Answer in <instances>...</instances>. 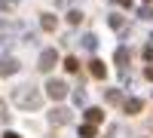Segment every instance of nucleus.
Returning <instances> with one entry per match:
<instances>
[{"mask_svg": "<svg viewBox=\"0 0 153 138\" xmlns=\"http://www.w3.org/2000/svg\"><path fill=\"white\" fill-rule=\"evenodd\" d=\"M46 95H49V98H55V101H61V98L68 95L65 80H49V83H46Z\"/></svg>", "mask_w": 153, "mask_h": 138, "instance_id": "nucleus-3", "label": "nucleus"}, {"mask_svg": "<svg viewBox=\"0 0 153 138\" xmlns=\"http://www.w3.org/2000/svg\"><path fill=\"white\" fill-rule=\"evenodd\" d=\"M19 31H22V25H19V22H9V19L0 16V34H19Z\"/></svg>", "mask_w": 153, "mask_h": 138, "instance_id": "nucleus-10", "label": "nucleus"}, {"mask_svg": "<svg viewBox=\"0 0 153 138\" xmlns=\"http://www.w3.org/2000/svg\"><path fill=\"white\" fill-rule=\"evenodd\" d=\"M40 28L43 31H55L58 28V19L52 16V12H43V16H40Z\"/></svg>", "mask_w": 153, "mask_h": 138, "instance_id": "nucleus-11", "label": "nucleus"}, {"mask_svg": "<svg viewBox=\"0 0 153 138\" xmlns=\"http://www.w3.org/2000/svg\"><path fill=\"white\" fill-rule=\"evenodd\" d=\"M80 46L89 49V52H95V49H98V34H83L80 37Z\"/></svg>", "mask_w": 153, "mask_h": 138, "instance_id": "nucleus-12", "label": "nucleus"}, {"mask_svg": "<svg viewBox=\"0 0 153 138\" xmlns=\"http://www.w3.org/2000/svg\"><path fill=\"white\" fill-rule=\"evenodd\" d=\"M86 123H92V126L104 123V110L101 107H86Z\"/></svg>", "mask_w": 153, "mask_h": 138, "instance_id": "nucleus-8", "label": "nucleus"}, {"mask_svg": "<svg viewBox=\"0 0 153 138\" xmlns=\"http://www.w3.org/2000/svg\"><path fill=\"white\" fill-rule=\"evenodd\" d=\"M46 117H49L52 126H65V123H71V110H68V107H52Z\"/></svg>", "mask_w": 153, "mask_h": 138, "instance_id": "nucleus-4", "label": "nucleus"}, {"mask_svg": "<svg viewBox=\"0 0 153 138\" xmlns=\"http://www.w3.org/2000/svg\"><path fill=\"white\" fill-rule=\"evenodd\" d=\"M65 22L71 25V28H76V25H83V12H80V9H68V16H65Z\"/></svg>", "mask_w": 153, "mask_h": 138, "instance_id": "nucleus-13", "label": "nucleus"}, {"mask_svg": "<svg viewBox=\"0 0 153 138\" xmlns=\"http://www.w3.org/2000/svg\"><path fill=\"white\" fill-rule=\"evenodd\" d=\"M89 74H92L95 80H104V77H107V68H104V61L92 58V61H89Z\"/></svg>", "mask_w": 153, "mask_h": 138, "instance_id": "nucleus-6", "label": "nucleus"}, {"mask_svg": "<svg viewBox=\"0 0 153 138\" xmlns=\"http://www.w3.org/2000/svg\"><path fill=\"white\" fill-rule=\"evenodd\" d=\"M12 101H16L22 110H37L43 104V92L37 89V86H19V89L12 92Z\"/></svg>", "mask_w": 153, "mask_h": 138, "instance_id": "nucleus-1", "label": "nucleus"}, {"mask_svg": "<svg viewBox=\"0 0 153 138\" xmlns=\"http://www.w3.org/2000/svg\"><path fill=\"white\" fill-rule=\"evenodd\" d=\"M138 16H141V19H153V9H150V6H141V12H138Z\"/></svg>", "mask_w": 153, "mask_h": 138, "instance_id": "nucleus-22", "label": "nucleus"}, {"mask_svg": "<svg viewBox=\"0 0 153 138\" xmlns=\"http://www.w3.org/2000/svg\"><path fill=\"white\" fill-rule=\"evenodd\" d=\"M113 3H120V6H126V9H129V6H132V0H113Z\"/></svg>", "mask_w": 153, "mask_h": 138, "instance_id": "nucleus-23", "label": "nucleus"}, {"mask_svg": "<svg viewBox=\"0 0 153 138\" xmlns=\"http://www.w3.org/2000/svg\"><path fill=\"white\" fill-rule=\"evenodd\" d=\"M19 0H0V12H9V9H16Z\"/></svg>", "mask_w": 153, "mask_h": 138, "instance_id": "nucleus-19", "label": "nucleus"}, {"mask_svg": "<svg viewBox=\"0 0 153 138\" xmlns=\"http://www.w3.org/2000/svg\"><path fill=\"white\" fill-rule=\"evenodd\" d=\"M113 61H117V68H120V71H126V68H129V49H126V46H117Z\"/></svg>", "mask_w": 153, "mask_h": 138, "instance_id": "nucleus-7", "label": "nucleus"}, {"mask_svg": "<svg viewBox=\"0 0 153 138\" xmlns=\"http://www.w3.org/2000/svg\"><path fill=\"white\" fill-rule=\"evenodd\" d=\"M150 40H153V37H150Z\"/></svg>", "mask_w": 153, "mask_h": 138, "instance_id": "nucleus-27", "label": "nucleus"}, {"mask_svg": "<svg viewBox=\"0 0 153 138\" xmlns=\"http://www.w3.org/2000/svg\"><path fill=\"white\" fill-rule=\"evenodd\" d=\"M107 22H110V28H113V31H123V28H126V19H123V16H110Z\"/></svg>", "mask_w": 153, "mask_h": 138, "instance_id": "nucleus-14", "label": "nucleus"}, {"mask_svg": "<svg viewBox=\"0 0 153 138\" xmlns=\"http://www.w3.org/2000/svg\"><path fill=\"white\" fill-rule=\"evenodd\" d=\"M123 110H126V114H141V110H144V101H141V98H126Z\"/></svg>", "mask_w": 153, "mask_h": 138, "instance_id": "nucleus-9", "label": "nucleus"}, {"mask_svg": "<svg viewBox=\"0 0 153 138\" xmlns=\"http://www.w3.org/2000/svg\"><path fill=\"white\" fill-rule=\"evenodd\" d=\"M120 98H123V95H120L117 89H107V101H110V104H120Z\"/></svg>", "mask_w": 153, "mask_h": 138, "instance_id": "nucleus-20", "label": "nucleus"}, {"mask_svg": "<svg viewBox=\"0 0 153 138\" xmlns=\"http://www.w3.org/2000/svg\"><path fill=\"white\" fill-rule=\"evenodd\" d=\"M12 43H16V40H12V34H0V52H6Z\"/></svg>", "mask_w": 153, "mask_h": 138, "instance_id": "nucleus-16", "label": "nucleus"}, {"mask_svg": "<svg viewBox=\"0 0 153 138\" xmlns=\"http://www.w3.org/2000/svg\"><path fill=\"white\" fill-rule=\"evenodd\" d=\"M19 68H22V65H19L12 55H3V58H0V77H12Z\"/></svg>", "mask_w": 153, "mask_h": 138, "instance_id": "nucleus-5", "label": "nucleus"}, {"mask_svg": "<svg viewBox=\"0 0 153 138\" xmlns=\"http://www.w3.org/2000/svg\"><path fill=\"white\" fill-rule=\"evenodd\" d=\"M0 123H9V114H6V101H0Z\"/></svg>", "mask_w": 153, "mask_h": 138, "instance_id": "nucleus-21", "label": "nucleus"}, {"mask_svg": "<svg viewBox=\"0 0 153 138\" xmlns=\"http://www.w3.org/2000/svg\"><path fill=\"white\" fill-rule=\"evenodd\" d=\"M80 138H95V126L92 123H83L80 126Z\"/></svg>", "mask_w": 153, "mask_h": 138, "instance_id": "nucleus-15", "label": "nucleus"}, {"mask_svg": "<svg viewBox=\"0 0 153 138\" xmlns=\"http://www.w3.org/2000/svg\"><path fill=\"white\" fill-rule=\"evenodd\" d=\"M55 61H58V52H55V49H43L40 58H37V68L46 74V71H52V68H55Z\"/></svg>", "mask_w": 153, "mask_h": 138, "instance_id": "nucleus-2", "label": "nucleus"}, {"mask_svg": "<svg viewBox=\"0 0 153 138\" xmlns=\"http://www.w3.org/2000/svg\"><path fill=\"white\" fill-rule=\"evenodd\" d=\"M76 68H80V61H76L74 55H68V58H65V71H71V74H74Z\"/></svg>", "mask_w": 153, "mask_h": 138, "instance_id": "nucleus-17", "label": "nucleus"}, {"mask_svg": "<svg viewBox=\"0 0 153 138\" xmlns=\"http://www.w3.org/2000/svg\"><path fill=\"white\" fill-rule=\"evenodd\" d=\"M74 101H76V104H86V101H89L86 89H76V92H74Z\"/></svg>", "mask_w": 153, "mask_h": 138, "instance_id": "nucleus-18", "label": "nucleus"}, {"mask_svg": "<svg viewBox=\"0 0 153 138\" xmlns=\"http://www.w3.org/2000/svg\"><path fill=\"white\" fill-rule=\"evenodd\" d=\"M144 77H147V80H153V68H144Z\"/></svg>", "mask_w": 153, "mask_h": 138, "instance_id": "nucleus-24", "label": "nucleus"}, {"mask_svg": "<svg viewBox=\"0 0 153 138\" xmlns=\"http://www.w3.org/2000/svg\"><path fill=\"white\" fill-rule=\"evenodd\" d=\"M113 135H117V129H110V132H107V135H104V138H113Z\"/></svg>", "mask_w": 153, "mask_h": 138, "instance_id": "nucleus-26", "label": "nucleus"}, {"mask_svg": "<svg viewBox=\"0 0 153 138\" xmlns=\"http://www.w3.org/2000/svg\"><path fill=\"white\" fill-rule=\"evenodd\" d=\"M3 138H22L19 132H3Z\"/></svg>", "mask_w": 153, "mask_h": 138, "instance_id": "nucleus-25", "label": "nucleus"}]
</instances>
